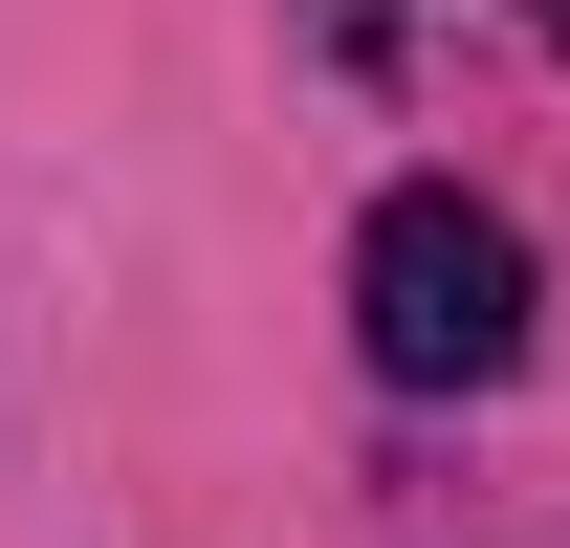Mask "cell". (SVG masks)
Masks as SVG:
<instances>
[{"instance_id":"cell-1","label":"cell","mask_w":570,"mask_h":548,"mask_svg":"<svg viewBox=\"0 0 570 548\" xmlns=\"http://www.w3.org/2000/svg\"><path fill=\"white\" fill-rule=\"evenodd\" d=\"M527 330H549V285H527V219H504V198L395 176V198L352 219V351L395 373V395H504Z\"/></svg>"},{"instance_id":"cell-2","label":"cell","mask_w":570,"mask_h":548,"mask_svg":"<svg viewBox=\"0 0 570 548\" xmlns=\"http://www.w3.org/2000/svg\"><path fill=\"white\" fill-rule=\"evenodd\" d=\"M527 22H549V45H570V0H527Z\"/></svg>"}]
</instances>
